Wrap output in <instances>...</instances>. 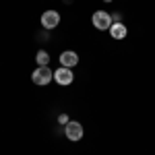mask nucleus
Segmentation results:
<instances>
[{
    "instance_id": "obj_1",
    "label": "nucleus",
    "mask_w": 155,
    "mask_h": 155,
    "mask_svg": "<svg viewBox=\"0 0 155 155\" xmlns=\"http://www.w3.org/2000/svg\"><path fill=\"white\" fill-rule=\"evenodd\" d=\"M31 81L35 85H48L54 81V71L50 68V66H37L35 71H33V74H31Z\"/></svg>"
},
{
    "instance_id": "obj_2",
    "label": "nucleus",
    "mask_w": 155,
    "mask_h": 155,
    "mask_svg": "<svg viewBox=\"0 0 155 155\" xmlns=\"http://www.w3.org/2000/svg\"><path fill=\"white\" fill-rule=\"evenodd\" d=\"M91 23L99 31H106V29L110 31V27H112V15L106 12V11H95L93 17H91Z\"/></svg>"
},
{
    "instance_id": "obj_3",
    "label": "nucleus",
    "mask_w": 155,
    "mask_h": 155,
    "mask_svg": "<svg viewBox=\"0 0 155 155\" xmlns=\"http://www.w3.org/2000/svg\"><path fill=\"white\" fill-rule=\"evenodd\" d=\"M83 132H85L83 124L77 122V120H71V122L64 126V137H66L68 141H72V143H74V141H81V139H83Z\"/></svg>"
},
{
    "instance_id": "obj_4",
    "label": "nucleus",
    "mask_w": 155,
    "mask_h": 155,
    "mask_svg": "<svg viewBox=\"0 0 155 155\" xmlns=\"http://www.w3.org/2000/svg\"><path fill=\"white\" fill-rule=\"evenodd\" d=\"M39 23H41V27L44 29H48V31H52V29H56L60 25V12L58 11H46L44 15H41V19H39Z\"/></svg>"
},
{
    "instance_id": "obj_5",
    "label": "nucleus",
    "mask_w": 155,
    "mask_h": 155,
    "mask_svg": "<svg viewBox=\"0 0 155 155\" xmlns=\"http://www.w3.org/2000/svg\"><path fill=\"white\" fill-rule=\"evenodd\" d=\"M54 81L58 85H62V87H66V85H71L72 81H74V72H72V68L60 66V68L54 71Z\"/></svg>"
},
{
    "instance_id": "obj_6",
    "label": "nucleus",
    "mask_w": 155,
    "mask_h": 155,
    "mask_svg": "<svg viewBox=\"0 0 155 155\" xmlns=\"http://www.w3.org/2000/svg\"><path fill=\"white\" fill-rule=\"evenodd\" d=\"M79 64V54L72 52V50H64L60 54V66H66V68H74Z\"/></svg>"
},
{
    "instance_id": "obj_7",
    "label": "nucleus",
    "mask_w": 155,
    "mask_h": 155,
    "mask_svg": "<svg viewBox=\"0 0 155 155\" xmlns=\"http://www.w3.org/2000/svg\"><path fill=\"white\" fill-rule=\"evenodd\" d=\"M126 33H128V29L124 23H112V27H110V35L114 39H124Z\"/></svg>"
},
{
    "instance_id": "obj_8",
    "label": "nucleus",
    "mask_w": 155,
    "mask_h": 155,
    "mask_svg": "<svg viewBox=\"0 0 155 155\" xmlns=\"http://www.w3.org/2000/svg\"><path fill=\"white\" fill-rule=\"evenodd\" d=\"M35 62H37V66H48V62H50V54L46 52V50H37V54H35Z\"/></svg>"
},
{
    "instance_id": "obj_9",
    "label": "nucleus",
    "mask_w": 155,
    "mask_h": 155,
    "mask_svg": "<svg viewBox=\"0 0 155 155\" xmlns=\"http://www.w3.org/2000/svg\"><path fill=\"white\" fill-rule=\"evenodd\" d=\"M68 122H71V118H68V114H64V112H62V114L58 116V124H60V126H66Z\"/></svg>"
},
{
    "instance_id": "obj_10",
    "label": "nucleus",
    "mask_w": 155,
    "mask_h": 155,
    "mask_svg": "<svg viewBox=\"0 0 155 155\" xmlns=\"http://www.w3.org/2000/svg\"><path fill=\"white\" fill-rule=\"evenodd\" d=\"M112 15V23H122V12H110Z\"/></svg>"
},
{
    "instance_id": "obj_11",
    "label": "nucleus",
    "mask_w": 155,
    "mask_h": 155,
    "mask_svg": "<svg viewBox=\"0 0 155 155\" xmlns=\"http://www.w3.org/2000/svg\"><path fill=\"white\" fill-rule=\"evenodd\" d=\"M104 2H112V0H104Z\"/></svg>"
}]
</instances>
